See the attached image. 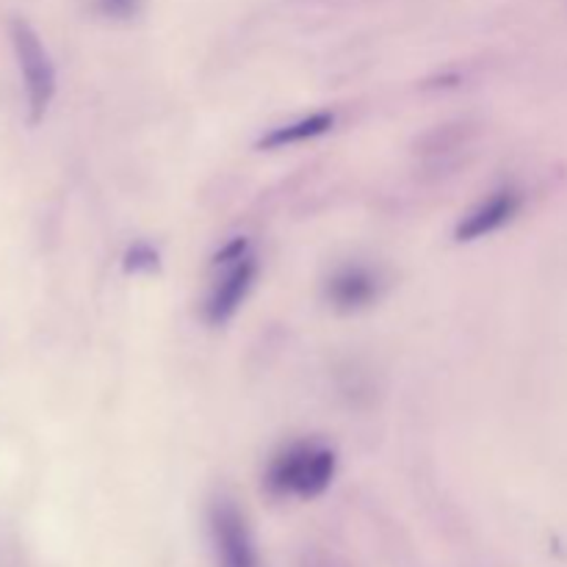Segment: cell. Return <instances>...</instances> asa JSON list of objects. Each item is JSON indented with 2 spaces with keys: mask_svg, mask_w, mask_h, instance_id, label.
Returning a JSON list of instances; mask_svg holds the SVG:
<instances>
[{
  "mask_svg": "<svg viewBox=\"0 0 567 567\" xmlns=\"http://www.w3.org/2000/svg\"><path fill=\"white\" fill-rule=\"evenodd\" d=\"M336 471V449L316 437H305V441L286 443L271 454L264 482L271 496L310 502L330 491Z\"/></svg>",
  "mask_w": 567,
  "mask_h": 567,
  "instance_id": "1",
  "label": "cell"
},
{
  "mask_svg": "<svg viewBox=\"0 0 567 567\" xmlns=\"http://www.w3.org/2000/svg\"><path fill=\"white\" fill-rule=\"evenodd\" d=\"M214 280L205 293L203 319L210 327H225L238 313L258 280V258L247 238H233L210 260Z\"/></svg>",
  "mask_w": 567,
  "mask_h": 567,
  "instance_id": "2",
  "label": "cell"
},
{
  "mask_svg": "<svg viewBox=\"0 0 567 567\" xmlns=\"http://www.w3.org/2000/svg\"><path fill=\"white\" fill-rule=\"evenodd\" d=\"M9 37L11 48H14L17 66H20L28 122H31V125H39V122L48 116L50 105H53L55 100V92H59V75H55L53 55L48 53L37 28L28 20H20V17L11 20Z\"/></svg>",
  "mask_w": 567,
  "mask_h": 567,
  "instance_id": "3",
  "label": "cell"
},
{
  "mask_svg": "<svg viewBox=\"0 0 567 567\" xmlns=\"http://www.w3.org/2000/svg\"><path fill=\"white\" fill-rule=\"evenodd\" d=\"M208 535L216 567H260V554L247 515L225 493L216 496L208 507Z\"/></svg>",
  "mask_w": 567,
  "mask_h": 567,
  "instance_id": "4",
  "label": "cell"
},
{
  "mask_svg": "<svg viewBox=\"0 0 567 567\" xmlns=\"http://www.w3.org/2000/svg\"><path fill=\"white\" fill-rule=\"evenodd\" d=\"M520 205H524V197H520L518 188H496V192H491L485 199H480V203L457 221V227H454V241L474 244L480 241V238L493 236V233L507 227L509 221L518 216Z\"/></svg>",
  "mask_w": 567,
  "mask_h": 567,
  "instance_id": "5",
  "label": "cell"
},
{
  "mask_svg": "<svg viewBox=\"0 0 567 567\" xmlns=\"http://www.w3.org/2000/svg\"><path fill=\"white\" fill-rule=\"evenodd\" d=\"M382 293V277L365 264H343L327 277L324 297L338 313H358L371 308Z\"/></svg>",
  "mask_w": 567,
  "mask_h": 567,
  "instance_id": "6",
  "label": "cell"
},
{
  "mask_svg": "<svg viewBox=\"0 0 567 567\" xmlns=\"http://www.w3.org/2000/svg\"><path fill=\"white\" fill-rule=\"evenodd\" d=\"M336 127V114L332 111H316V114L299 116V120L286 122V125L271 127L266 136H260L258 147L260 150H282L293 147V144L313 142V138L324 136Z\"/></svg>",
  "mask_w": 567,
  "mask_h": 567,
  "instance_id": "7",
  "label": "cell"
},
{
  "mask_svg": "<svg viewBox=\"0 0 567 567\" xmlns=\"http://www.w3.org/2000/svg\"><path fill=\"white\" fill-rule=\"evenodd\" d=\"M158 266L161 255L158 249L150 247V244L138 241L125 252V271H131V275H150V271H155Z\"/></svg>",
  "mask_w": 567,
  "mask_h": 567,
  "instance_id": "8",
  "label": "cell"
},
{
  "mask_svg": "<svg viewBox=\"0 0 567 567\" xmlns=\"http://www.w3.org/2000/svg\"><path fill=\"white\" fill-rule=\"evenodd\" d=\"M94 9L109 20H133L142 9V0H94Z\"/></svg>",
  "mask_w": 567,
  "mask_h": 567,
  "instance_id": "9",
  "label": "cell"
}]
</instances>
